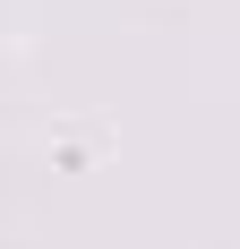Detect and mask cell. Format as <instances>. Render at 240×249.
<instances>
[]
</instances>
